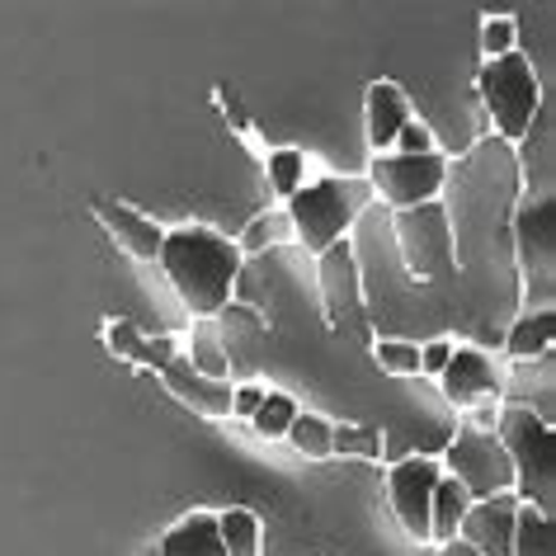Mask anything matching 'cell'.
<instances>
[{"label":"cell","instance_id":"6da1fadb","mask_svg":"<svg viewBox=\"0 0 556 556\" xmlns=\"http://www.w3.org/2000/svg\"><path fill=\"white\" fill-rule=\"evenodd\" d=\"M156 260H161L165 278L175 283L179 302H185L199 321H213V316L227 307L236 278H241V250H236L227 236H217L213 227L165 231Z\"/></svg>","mask_w":556,"mask_h":556},{"label":"cell","instance_id":"7a4b0ae2","mask_svg":"<svg viewBox=\"0 0 556 556\" xmlns=\"http://www.w3.org/2000/svg\"><path fill=\"white\" fill-rule=\"evenodd\" d=\"M495 434L514 467V495L538 514H556V429L542 425L533 410L505 406L495 415Z\"/></svg>","mask_w":556,"mask_h":556},{"label":"cell","instance_id":"3957f363","mask_svg":"<svg viewBox=\"0 0 556 556\" xmlns=\"http://www.w3.org/2000/svg\"><path fill=\"white\" fill-rule=\"evenodd\" d=\"M372 203V185L368 179H344V175H330V179H312L302 185L293 199H288V222H293V236L312 255L340 245L344 231L358 222V213H368Z\"/></svg>","mask_w":556,"mask_h":556},{"label":"cell","instance_id":"277c9868","mask_svg":"<svg viewBox=\"0 0 556 556\" xmlns=\"http://www.w3.org/2000/svg\"><path fill=\"white\" fill-rule=\"evenodd\" d=\"M481 104L491 114L495 132L505 142H519L528 137L538 118V72L523 52H505V58H491L481 66Z\"/></svg>","mask_w":556,"mask_h":556},{"label":"cell","instance_id":"5b68a950","mask_svg":"<svg viewBox=\"0 0 556 556\" xmlns=\"http://www.w3.org/2000/svg\"><path fill=\"white\" fill-rule=\"evenodd\" d=\"M439 467H443V477H453L471 495V505L514 491V467L495 429H463Z\"/></svg>","mask_w":556,"mask_h":556},{"label":"cell","instance_id":"8992f818","mask_svg":"<svg viewBox=\"0 0 556 556\" xmlns=\"http://www.w3.org/2000/svg\"><path fill=\"white\" fill-rule=\"evenodd\" d=\"M396 245L406 255V269L415 278H443L457 264V241H453V217L443 203H420L396 213Z\"/></svg>","mask_w":556,"mask_h":556},{"label":"cell","instance_id":"52a82bcc","mask_svg":"<svg viewBox=\"0 0 556 556\" xmlns=\"http://www.w3.org/2000/svg\"><path fill=\"white\" fill-rule=\"evenodd\" d=\"M368 185L396 213L420 203H439L443 185H448V156H439V151H429V156H396V151H387V156H372Z\"/></svg>","mask_w":556,"mask_h":556},{"label":"cell","instance_id":"ba28073f","mask_svg":"<svg viewBox=\"0 0 556 556\" xmlns=\"http://www.w3.org/2000/svg\"><path fill=\"white\" fill-rule=\"evenodd\" d=\"M519 264H523V278H528V293L538 288V302L528 312H552V274H556V217H552V203H528L519 222Z\"/></svg>","mask_w":556,"mask_h":556},{"label":"cell","instance_id":"9c48e42d","mask_svg":"<svg viewBox=\"0 0 556 556\" xmlns=\"http://www.w3.org/2000/svg\"><path fill=\"white\" fill-rule=\"evenodd\" d=\"M439 477H443V467L434 457H406V463L392 467V477H387L396 523L406 528L415 542H429V500H434Z\"/></svg>","mask_w":556,"mask_h":556},{"label":"cell","instance_id":"30bf717a","mask_svg":"<svg viewBox=\"0 0 556 556\" xmlns=\"http://www.w3.org/2000/svg\"><path fill=\"white\" fill-rule=\"evenodd\" d=\"M514 523H519V495H491L467 509L457 542H467L477 556H509L514 552Z\"/></svg>","mask_w":556,"mask_h":556},{"label":"cell","instance_id":"8fae6325","mask_svg":"<svg viewBox=\"0 0 556 556\" xmlns=\"http://www.w3.org/2000/svg\"><path fill=\"white\" fill-rule=\"evenodd\" d=\"M439 382H443V392H448V401H457V406H477V401H491V396L505 392L500 368L481 350H453L448 368L439 372Z\"/></svg>","mask_w":556,"mask_h":556},{"label":"cell","instance_id":"7c38bea8","mask_svg":"<svg viewBox=\"0 0 556 556\" xmlns=\"http://www.w3.org/2000/svg\"><path fill=\"white\" fill-rule=\"evenodd\" d=\"M321 298H326V316L330 321H344V316H358L364 307V283H358V264L350 241L321 250Z\"/></svg>","mask_w":556,"mask_h":556},{"label":"cell","instance_id":"4fadbf2b","mask_svg":"<svg viewBox=\"0 0 556 556\" xmlns=\"http://www.w3.org/2000/svg\"><path fill=\"white\" fill-rule=\"evenodd\" d=\"M165 387L185 401V406H193L199 415H231V382H217V378H203V372L189 368V358H170V364L161 368Z\"/></svg>","mask_w":556,"mask_h":556},{"label":"cell","instance_id":"5bb4252c","mask_svg":"<svg viewBox=\"0 0 556 556\" xmlns=\"http://www.w3.org/2000/svg\"><path fill=\"white\" fill-rule=\"evenodd\" d=\"M410 123V100L392 80H372L368 86V142L378 156L396 147V132Z\"/></svg>","mask_w":556,"mask_h":556},{"label":"cell","instance_id":"9a60e30c","mask_svg":"<svg viewBox=\"0 0 556 556\" xmlns=\"http://www.w3.org/2000/svg\"><path fill=\"white\" fill-rule=\"evenodd\" d=\"M94 213H100V222L109 227V236H114V241L128 250L132 260H156V255H161L165 231L156 227V222H147L142 213H132L128 203H100Z\"/></svg>","mask_w":556,"mask_h":556},{"label":"cell","instance_id":"2e32d148","mask_svg":"<svg viewBox=\"0 0 556 556\" xmlns=\"http://www.w3.org/2000/svg\"><path fill=\"white\" fill-rule=\"evenodd\" d=\"M161 556H227L217 533V514H189L161 538Z\"/></svg>","mask_w":556,"mask_h":556},{"label":"cell","instance_id":"e0dca14e","mask_svg":"<svg viewBox=\"0 0 556 556\" xmlns=\"http://www.w3.org/2000/svg\"><path fill=\"white\" fill-rule=\"evenodd\" d=\"M467 509H471V495L453 477H439L434 500H429V542H434V547L453 542L457 528H463V519H467Z\"/></svg>","mask_w":556,"mask_h":556},{"label":"cell","instance_id":"ac0fdd59","mask_svg":"<svg viewBox=\"0 0 556 556\" xmlns=\"http://www.w3.org/2000/svg\"><path fill=\"white\" fill-rule=\"evenodd\" d=\"M552 336H556V316L552 312H523L519 321L509 326V340H505V350L519 358H542V354H552Z\"/></svg>","mask_w":556,"mask_h":556},{"label":"cell","instance_id":"d6986e66","mask_svg":"<svg viewBox=\"0 0 556 556\" xmlns=\"http://www.w3.org/2000/svg\"><path fill=\"white\" fill-rule=\"evenodd\" d=\"M509 556H556V533H552L547 514L519 505V523H514V552Z\"/></svg>","mask_w":556,"mask_h":556},{"label":"cell","instance_id":"ffe728a7","mask_svg":"<svg viewBox=\"0 0 556 556\" xmlns=\"http://www.w3.org/2000/svg\"><path fill=\"white\" fill-rule=\"evenodd\" d=\"M217 533L227 556H264L260 552V519L250 509H227L217 514Z\"/></svg>","mask_w":556,"mask_h":556},{"label":"cell","instance_id":"44dd1931","mask_svg":"<svg viewBox=\"0 0 556 556\" xmlns=\"http://www.w3.org/2000/svg\"><path fill=\"white\" fill-rule=\"evenodd\" d=\"M298 401L288 396V392H264V401H260V410L250 415V425L260 429L264 439H283L288 429H293V420H298Z\"/></svg>","mask_w":556,"mask_h":556},{"label":"cell","instance_id":"7402d4cb","mask_svg":"<svg viewBox=\"0 0 556 556\" xmlns=\"http://www.w3.org/2000/svg\"><path fill=\"white\" fill-rule=\"evenodd\" d=\"M193 372H203V378H217L227 382V354H222V340H217V326L213 321H199L193 326V358H189Z\"/></svg>","mask_w":556,"mask_h":556},{"label":"cell","instance_id":"603a6c76","mask_svg":"<svg viewBox=\"0 0 556 556\" xmlns=\"http://www.w3.org/2000/svg\"><path fill=\"white\" fill-rule=\"evenodd\" d=\"M269 185H274V193L293 199V193L307 185V156L293 151V147H278L274 156H269Z\"/></svg>","mask_w":556,"mask_h":556},{"label":"cell","instance_id":"cb8c5ba5","mask_svg":"<svg viewBox=\"0 0 556 556\" xmlns=\"http://www.w3.org/2000/svg\"><path fill=\"white\" fill-rule=\"evenodd\" d=\"M330 453H344V457H382V434L372 425H330Z\"/></svg>","mask_w":556,"mask_h":556},{"label":"cell","instance_id":"d4e9b609","mask_svg":"<svg viewBox=\"0 0 556 556\" xmlns=\"http://www.w3.org/2000/svg\"><path fill=\"white\" fill-rule=\"evenodd\" d=\"M302 457H330V420H321V415H298L293 429L283 434Z\"/></svg>","mask_w":556,"mask_h":556},{"label":"cell","instance_id":"484cf974","mask_svg":"<svg viewBox=\"0 0 556 556\" xmlns=\"http://www.w3.org/2000/svg\"><path fill=\"white\" fill-rule=\"evenodd\" d=\"M378 364L392 378H415L420 372V344L410 340H378Z\"/></svg>","mask_w":556,"mask_h":556},{"label":"cell","instance_id":"4316f807","mask_svg":"<svg viewBox=\"0 0 556 556\" xmlns=\"http://www.w3.org/2000/svg\"><path fill=\"white\" fill-rule=\"evenodd\" d=\"M293 236V222H288V213H274V217H260V222H250V231H245V241L236 245L245 255V250H264V245H274V241H288Z\"/></svg>","mask_w":556,"mask_h":556},{"label":"cell","instance_id":"83f0119b","mask_svg":"<svg viewBox=\"0 0 556 556\" xmlns=\"http://www.w3.org/2000/svg\"><path fill=\"white\" fill-rule=\"evenodd\" d=\"M481 52H485V62L514 52V20L509 15H491L481 24Z\"/></svg>","mask_w":556,"mask_h":556},{"label":"cell","instance_id":"f1b7e54d","mask_svg":"<svg viewBox=\"0 0 556 556\" xmlns=\"http://www.w3.org/2000/svg\"><path fill=\"white\" fill-rule=\"evenodd\" d=\"M392 151H396V156H429V151H434V132H429L420 118H410L406 128L396 132V147Z\"/></svg>","mask_w":556,"mask_h":556},{"label":"cell","instance_id":"f546056e","mask_svg":"<svg viewBox=\"0 0 556 556\" xmlns=\"http://www.w3.org/2000/svg\"><path fill=\"white\" fill-rule=\"evenodd\" d=\"M109 350L123 354V358H142V336H137L132 321H109Z\"/></svg>","mask_w":556,"mask_h":556},{"label":"cell","instance_id":"4dcf8cb0","mask_svg":"<svg viewBox=\"0 0 556 556\" xmlns=\"http://www.w3.org/2000/svg\"><path fill=\"white\" fill-rule=\"evenodd\" d=\"M448 358H453V344H448V340L420 344V372H429V378H439V372L448 368Z\"/></svg>","mask_w":556,"mask_h":556},{"label":"cell","instance_id":"1f68e13d","mask_svg":"<svg viewBox=\"0 0 556 556\" xmlns=\"http://www.w3.org/2000/svg\"><path fill=\"white\" fill-rule=\"evenodd\" d=\"M260 401H264V387H260V382L231 387V415H241V420H250V415L260 410Z\"/></svg>","mask_w":556,"mask_h":556},{"label":"cell","instance_id":"d6a6232c","mask_svg":"<svg viewBox=\"0 0 556 556\" xmlns=\"http://www.w3.org/2000/svg\"><path fill=\"white\" fill-rule=\"evenodd\" d=\"M175 358V340L170 336H156V340H142V358H137V364H147V368H165Z\"/></svg>","mask_w":556,"mask_h":556},{"label":"cell","instance_id":"836d02e7","mask_svg":"<svg viewBox=\"0 0 556 556\" xmlns=\"http://www.w3.org/2000/svg\"><path fill=\"white\" fill-rule=\"evenodd\" d=\"M434 556H477V552H471L467 542H457V538H453V542H443V547H434Z\"/></svg>","mask_w":556,"mask_h":556}]
</instances>
